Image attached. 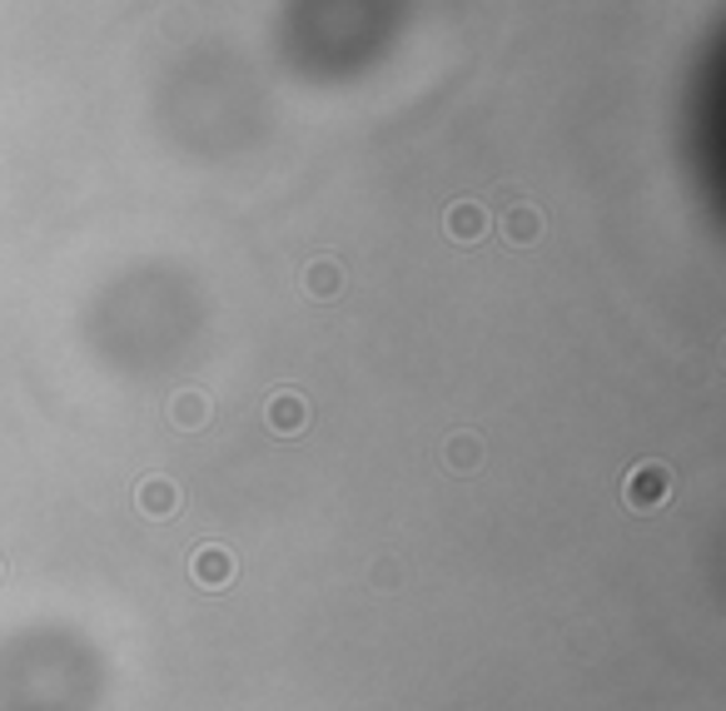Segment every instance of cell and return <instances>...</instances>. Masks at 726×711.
I'll list each match as a JSON object with an SVG mask.
<instances>
[{"label":"cell","mask_w":726,"mask_h":711,"mask_svg":"<svg viewBox=\"0 0 726 711\" xmlns=\"http://www.w3.org/2000/svg\"><path fill=\"white\" fill-rule=\"evenodd\" d=\"M189 572H194L199 587L224 592L229 582H234V552L219 548V542H209V548H199L194 558H189Z\"/></svg>","instance_id":"2"},{"label":"cell","mask_w":726,"mask_h":711,"mask_svg":"<svg viewBox=\"0 0 726 711\" xmlns=\"http://www.w3.org/2000/svg\"><path fill=\"white\" fill-rule=\"evenodd\" d=\"M135 508L145 512L149 522L169 518V512H179V482L175 478H145L135 488Z\"/></svg>","instance_id":"3"},{"label":"cell","mask_w":726,"mask_h":711,"mask_svg":"<svg viewBox=\"0 0 726 711\" xmlns=\"http://www.w3.org/2000/svg\"><path fill=\"white\" fill-rule=\"evenodd\" d=\"M209 413H214V408H209V399H204V393H194V389L175 393V403H169V423H175V428H185V433L204 428Z\"/></svg>","instance_id":"7"},{"label":"cell","mask_w":726,"mask_h":711,"mask_svg":"<svg viewBox=\"0 0 726 711\" xmlns=\"http://www.w3.org/2000/svg\"><path fill=\"white\" fill-rule=\"evenodd\" d=\"M304 289L314 294V299H334V294L344 289V269H338L334 259H314L304 269Z\"/></svg>","instance_id":"8"},{"label":"cell","mask_w":726,"mask_h":711,"mask_svg":"<svg viewBox=\"0 0 726 711\" xmlns=\"http://www.w3.org/2000/svg\"><path fill=\"white\" fill-rule=\"evenodd\" d=\"M443 463H448V468H457V473H473L477 463H483V448H477L473 433H453L448 448H443Z\"/></svg>","instance_id":"9"},{"label":"cell","mask_w":726,"mask_h":711,"mask_svg":"<svg viewBox=\"0 0 726 711\" xmlns=\"http://www.w3.org/2000/svg\"><path fill=\"white\" fill-rule=\"evenodd\" d=\"M503 234H507V244H517V250L537 244V234H543V210H537V204H513V210L503 214Z\"/></svg>","instance_id":"6"},{"label":"cell","mask_w":726,"mask_h":711,"mask_svg":"<svg viewBox=\"0 0 726 711\" xmlns=\"http://www.w3.org/2000/svg\"><path fill=\"white\" fill-rule=\"evenodd\" d=\"M304 423H308L304 393L284 389V393H274V399H269V428H274L278 438H288V433H304Z\"/></svg>","instance_id":"4"},{"label":"cell","mask_w":726,"mask_h":711,"mask_svg":"<svg viewBox=\"0 0 726 711\" xmlns=\"http://www.w3.org/2000/svg\"><path fill=\"white\" fill-rule=\"evenodd\" d=\"M443 230L453 234L457 244H477L487 234V210H483V204H473V200L453 204V210L443 214Z\"/></svg>","instance_id":"5"},{"label":"cell","mask_w":726,"mask_h":711,"mask_svg":"<svg viewBox=\"0 0 726 711\" xmlns=\"http://www.w3.org/2000/svg\"><path fill=\"white\" fill-rule=\"evenodd\" d=\"M622 498L632 512H652L672 498V468L666 463H636L622 482Z\"/></svg>","instance_id":"1"}]
</instances>
